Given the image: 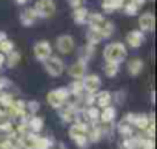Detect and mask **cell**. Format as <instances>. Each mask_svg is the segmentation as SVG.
<instances>
[{"label": "cell", "mask_w": 157, "mask_h": 149, "mask_svg": "<svg viewBox=\"0 0 157 149\" xmlns=\"http://www.w3.org/2000/svg\"><path fill=\"white\" fill-rule=\"evenodd\" d=\"M128 57V49L122 42H113L108 43L103 49V58L105 61H116V63H122L125 61Z\"/></svg>", "instance_id": "obj_1"}, {"label": "cell", "mask_w": 157, "mask_h": 149, "mask_svg": "<svg viewBox=\"0 0 157 149\" xmlns=\"http://www.w3.org/2000/svg\"><path fill=\"white\" fill-rule=\"evenodd\" d=\"M69 99H71V94H69V89H68V88L52 89V91H49L48 95H46V102H48L49 106L54 108V109L62 108L66 102H69Z\"/></svg>", "instance_id": "obj_2"}, {"label": "cell", "mask_w": 157, "mask_h": 149, "mask_svg": "<svg viewBox=\"0 0 157 149\" xmlns=\"http://www.w3.org/2000/svg\"><path fill=\"white\" fill-rule=\"evenodd\" d=\"M42 63H43V68H45L46 74H48V76H51V77H54V79L56 77H60L62 74H63V71H65V63H63V60L59 55H52L51 54Z\"/></svg>", "instance_id": "obj_3"}, {"label": "cell", "mask_w": 157, "mask_h": 149, "mask_svg": "<svg viewBox=\"0 0 157 149\" xmlns=\"http://www.w3.org/2000/svg\"><path fill=\"white\" fill-rule=\"evenodd\" d=\"M34 11L39 19H51L56 14V2L54 0H37Z\"/></svg>", "instance_id": "obj_4"}, {"label": "cell", "mask_w": 157, "mask_h": 149, "mask_svg": "<svg viewBox=\"0 0 157 149\" xmlns=\"http://www.w3.org/2000/svg\"><path fill=\"white\" fill-rule=\"evenodd\" d=\"M88 72V60L85 58H78L75 63H72L68 68V74L69 77H72L74 80H82Z\"/></svg>", "instance_id": "obj_5"}, {"label": "cell", "mask_w": 157, "mask_h": 149, "mask_svg": "<svg viewBox=\"0 0 157 149\" xmlns=\"http://www.w3.org/2000/svg\"><path fill=\"white\" fill-rule=\"evenodd\" d=\"M56 48H57V51H59L60 54L66 55V54H71V52L74 51L75 42H74V39H72L69 34H62V35H59L57 40H56Z\"/></svg>", "instance_id": "obj_6"}, {"label": "cell", "mask_w": 157, "mask_h": 149, "mask_svg": "<svg viewBox=\"0 0 157 149\" xmlns=\"http://www.w3.org/2000/svg\"><path fill=\"white\" fill-rule=\"evenodd\" d=\"M128 123H131L134 128L143 131L148 125H149V118H148V114H143V112H128L125 117H123Z\"/></svg>", "instance_id": "obj_7"}, {"label": "cell", "mask_w": 157, "mask_h": 149, "mask_svg": "<svg viewBox=\"0 0 157 149\" xmlns=\"http://www.w3.org/2000/svg\"><path fill=\"white\" fill-rule=\"evenodd\" d=\"M33 51H34V57L39 61H43L52 54V46H51V43L48 40H40V42H37L34 45Z\"/></svg>", "instance_id": "obj_8"}, {"label": "cell", "mask_w": 157, "mask_h": 149, "mask_svg": "<svg viewBox=\"0 0 157 149\" xmlns=\"http://www.w3.org/2000/svg\"><path fill=\"white\" fill-rule=\"evenodd\" d=\"M78 109V106L75 105V103H69V102H66L62 108H59L57 111H59V117H60V120L63 121V123H72L74 120H75V111Z\"/></svg>", "instance_id": "obj_9"}, {"label": "cell", "mask_w": 157, "mask_h": 149, "mask_svg": "<svg viewBox=\"0 0 157 149\" xmlns=\"http://www.w3.org/2000/svg\"><path fill=\"white\" fill-rule=\"evenodd\" d=\"M82 85H83V91L85 92H91V94H96L100 86H102V80L99 76L96 74H86V76L82 79Z\"/></svg>", "instance_id": "obj_10"}, {"label": "cell", "mask_w": 157, "mask_h": 149, "mask_svg": "<svg viewBox=\"0 0 157 149\" xmlns=\"http://www.w3.org/2000/svg\"><path fill=\"white\" fill-rule=\"evenodd\" d=\"M145 43V32L142 29H132L126 34V45L132 49L140 48Z\"/></svg>", "instance_id": "obj_11"}, {"label": "cell", "mask_w": 157, "mask_h": 149, "mask_svg": "<svg viewBox=\"0 0 157 149\" xmlns=\"http://www.w3.org/2000/svg\"><path fill=\"white\" fill-rule=\"evenodd\" d=\"M88 131H90V123H80V121H72L71 126H69V138L74 140V138H78V137H83V135H88Z\"/></svg>", "instance_id": "obj_12"}, {"label": "cell", "mask_w": 157, "mask_h": 149, "mask_svg": "<svg viewBox=\"0 0 157 149\" xmlns=\"http://www.w3.org/2000/svg\"><path fill=\"white\" fill-rule=\"evenodd\" d=\"M11 120L17 118V117H28L26 115V102L25 100H14L13 105L6 109Z\"/></svg>", "instance_id": "obj_13"}, {"label": "cell", "mask_w": 157, "mask_h": 149, "mask_svg": "<svg viewBox=\"0 0 157 149\" xmlns=\"http://www.w3.org/2000/svg\"><path fill=\"white\" fill-rule=\"evenodd\" d=\"M154 25H155V17H154L152 13H143L139 17V29H142L143 32L152 31Z\"/></svg>", "instance_id": "obj_14"}, {"label": "cell", "mask_w": 157, "mask_h": 149, "mask_svg": "<svg viewBox=\"0 0 157 149\" xmlns=\"http://www.w3.org/2000/svg\"><path fill=\"white\" fill-rule=\"evenodd\" d=\"M126 69H128V74L131 77H137L142 74V71L145 69V61L140 58V57H136V58H131L126 65Z\"/></svg>", "instance_id": "obj_15"}, {"label": "cell", "mask_w": 157, "mask_h": 149, "mask_svg": "<svg viewBox=\"0 0 157 149\" xmlns=\"http://www.w3.org/2000/svg\"><path fill=\"white\" fill-rule=\"evenodd\" d=\"M37 19H39V17H37L34 8H26V9L20 14V23H22L23 26H26V28L33 26V25L37 22Z\"/></svg>", "instance_id": "obj_16"}, {"label": "cell", "mask_w": 157, "mask_h": 149, "mask_svg": "<svg viewBox=\"0 0 157 149\" xmlns=\"http://www.w3.org/2000/svg\"><path fill=\"white\" fill-rule=\"evenodd\" d=\"M116 115H117V109L114 106L108 105V106H105V108L100 109V118H99V121H102V123H113L116 120Z\"/></svg>", "instance_id": "obj_17"}, {"label": "cell", "mask_w": 157, "mask_h": 149, "mask_svg": "<svg viewBox=\"0 0 157 149\" xmlns=\"http://www.w3.org/2000/svg\"><path fill=\"white\" fill-rule=\"evenodd\" d=\"M72 9H74V11H72V20H74L77 25H85L86 20H88V14H90V11L85 8V5H83V6L72 8Z\"/></svg>", "instance_id": "obj_18"}, {"label": "cell", "mask_w": 157, "mask_h": 149, "mask_svg": "<svg viewBox=\"0 0 157 149\" xmlns=\"http://www.w3.org/2000/svg\"><path fill=\"white\" fill-rule=\"evenodd\" d=\"M105 22H106V19H105L103 14H99V13H90V14H88L86 23L90 25L91 29H100Z\"/></svg>", "instance_id": "obj_19"}, {"label": "cell", "mask_w": 157, "mask_h": 149, "mask_svg": "<svg viewBox=\"0 0 157 149\" xmlns=\"http://www.w3.org/2000/svg\"><path fill=\"white\" fill-rule=\"evenodd\" d=\"M113 103V94L109 91H97L96 92V106L100 109Z\"/></svg>", "instance_id": "obj_20"}, {"label": "cell", "mask_w": 157, "mask_h": 149, "mask_svg": "<svg viewBox=\"0 0 157 149\" xmlns=\"http://www.w3.org/2000/svg\"><path fill=\"white\" fill-rule=\"evenodd\" d=\"M28 126H29V131L31 132H42L43 128H45V123H43V118L42 117H37V115H29L28 117Z\"/></svg>", "instance_id": "obj_21"}, {"label": "cell", "mask_w": 157, "mask_h": 149, "mask_svg": "<svg viewBox=\"0 0 157 149\" xmlns=\"http://www.w3.org/2000/svg\"><path fill=\"white\" fill-rule=\"evenodd\" d=\"M116 131L119 132V135L122 137V138H125V137H131V135H134V126L131 125V123H128L125 118L116 126Z\"/></svg>", "instance_id": "obj_22"}, {"label": "cell", "mask_w": 157, "mask_h": 149, "mask_svg": "<svg viewBox=\"0 0 157 149\" xmlns=\"http://www.w3.org/2000/svg\"><path fill=\"white\" fill-rule=\"evenodd\" d=\"M125 5V0H103V3H102V8L105 13L108 14H113L114 11L123 8Z\"/></svg>", "instance_id": "obj_23"}, {"label": "cell", "mask_w": 157, "mask_h": 149, "mask_svg": "<svg viewBox=\"0 0 157 149\" xmlns=\"http://www.w3.org/2000/svg\"><path fill=\"white\" fill-rule=\"evenodd\" d=\"M102 138H103L102 126L100 125H96V123L93 126H90V131H88V140H90V143H99Z\"/></svg>", "instance_id": "obj_24"}, {"label": "cell", "mask_w": 157, "mask_h": 149, "mask_svg": "<svg viewBox=\"0 0 157 149\" xmlns=\"http://www.w3.org/2000/svg\"><path fill=\"white\" fill-rule=\"evenodd\" d=\"M52 140H54L52 137H42V135L36 134V137H34V140H33V146H31V147H34V149H48V147L51 146Z\"/></svg>", "instance_id": "obj_25"}, {"label": "cell", "mask_w": 157, "mask_h": 149, "mask_svg": "<svg viewBox=\"0 0 157 149\" xmlns=\"http://www.w3.org/2000/svg\"><path fill=\"white\" fill-rule=\"evenodd\" d=\"M69 94H71V97H74V99H82V95L85 94V91H83V85H82V80H74L71 85H69Z\"/></svg>", "instance_id": "obj_26"}, {"label": "cell", "mask_w": 157, "mask_h": 149, "mask_svg": "<svg viewBox=\"0 0 157 149\" xmlns=\"http://www.w3.org/2000/svg\"><path fill=\"white\" fill-rule=\"evenodd\" d=\"M119 68H120V63H116V61H105V65H103V72H105L106 77L114 79L117 74H119Z\"/></svg>", "instance_id": "obj_27"}, {"label": "cell", "mask_w": 157, "mask_h": 149, "mask_svg": "<svg viewBox=\"0 0 157 149\" xmlns=\"http://www.w3.org/2000/svg\"><path fill=\"white\" fill-rule=\"evenodd\" d=\"M20 60H22L20 52H17L16 49H13L11 52L6 54V57H5V65H6L8 68H16V66L20 63Z\"/></svg>", "instance_id": "obj_28"}, {"label": "cell", "mask_w": 157, "mask_h": 149, "mask_svg": "<svg viewBox=\"0 0 157 149\" xmlns=\"http://www.w3.org/2000/svg\"><path fill=\"white\" fill-rule=\"evenodd\" d=\"M85 114H86V118L90 123H97L99 118H100V108L96 106V105H91V106H86L85 109Z\"/></svg>", "instance_id": "obj_29"}, {"label": "cell", "mask_w": 157, "mask_h": 149, "mask_svg": "<svg viewBox=\"0 0 157 149\" xmlns=\"http://www.w3.org/2000/svg\"><path fill=\"white\" fill-rule=\"evenodd\" d=\"M86 35H88V43H90V45H94V46H97L102 40H105L99 29H91V28H90V31H88Z\"/></svg>", "instance_id": "obj_30"}, {"label": "cell", "mask_w": 157, "mask_h": 149, "mask_svg": "<svg viewBox=\"0 0 157 149\" xmlns=\"http://www.w3.org/2000/svg\"><path fill=\"white\" fill-rule=\"evenodd\" d=\"M114 29H116L114 23H113V22H109V20H106V22L103 23V26H102L99 31H100V34L103 35V39H109V37L114 34Z\"/></svg>", "instance_id": "obj_31"}, {"label": "cell", "mask_w": 157, "mask_h": 149, "mask_svg": "<svg viewBox=\"0 0 157 149\" xmlns=\"http://www.w3.org/2000/svg\"><path fill=\"white\" fill-rule=\"evenodd\" d=\"M154 138L139 135V149H154Z\"/></svg>", "instance_id": "obj_32"}, {"label": "cell", "mask_w": 157, "mask_h": 149, "mask_svg": "<svg viewBox=\"0 0 157 149\" xmlns=\"http://www.w3.org/2000/svg\"><path fill=\"white\" fill-rule=\"evenodd\" d=\"M14 102V97L10 94V92H0V106H2L3 109H8Z\"/></svg>", "instance_id": "obj_33"}, {"label": "cell", "mask_w": 157, "mask_h": 149, "mask_svg": "<svg viewBox=\"0 0 157 149\" xmlns=\"http://www.w3.org/2000/svg\"><path fill=\"white\" fill-rule=\"evenodd\" d=\"M39 109H40V103H39V102H36V100L26 102V115H28V117H29V115H36V114L39 112Z\"/></svg>", "instance_id": "obj_34"}, {"label": "cell", "mask_w": 157, "mask_h": 149, "mask_svg": "<svg viewBox=\"0 0 157 149\" xmlns=\"http://www.w3.org/2000/svg\"><path fill=\"white\" fill-rule=\"evenodd\" d=\"M13 49H14V42H13V40H10L8 37H6L5 40L0 42V52H3L5 55H6L8 52H11Z\"/></svg>", "instance_id": "obj_35"}, {"label": "cell", "mask_w": 157, "mask_h": 149, "mask_svg": "<svg viewBox=\"0 0 157 149\" xmlns=\"http://www.w3.org/2000/svg\"><path fill=\"white\" fill-rule=\"evenodd\" d=\"M139 8H140V6H137V5L132 3V2H128V3L125 2V5H123V11H125L126 16H137Z\"/></svg>", "instance_id": "obj_36"}, {"label": "cell", "mask_w": 157, "mask_h": 149, "mask_svg": "<svg viewBox=\"0 0 157 149\" xmlns=\"http://www.w3.org/2000/svg\"><path fill=\"white\" fill-rule=\"evenodd\" d=\"M78 149H88V144H90V140H88V135H83V137H78V138H74L72 140Z\"/></svg>", "instance_id": "obj_37"}, {"label": "cell", "mask_w": 157, "mask_h": 149, "mask_svg": "<svg viewBox=\"0 0 157 149\" xmlns=\"http://www.w3.org/2000/svg\"><path fill=\"white\" fill-rule=\"evenodd\" d=\"M125 97H126V92H125V91H117L116 94H113V100H114L117 105H123Z\"/></svg>", "instance_id": "obj_38"}, {"label": "cell", "mask_w": 157, "mask_h": 149, "mask_svg": "<svg viewBox=\"0 0 157 149\" xmlns=\"http://www.w3.org/2000/svg\"><path fill=\"white\" fill-rule=\"evenodd\" d=\"M13 146H14V141H13V140H10L8 137H6L5 140L0 141V149H11Z\"/></svg>", "instance_id": "obj_39"}, {"label": "cell", "mask_w": 157, "mask_h": 149, "mask_svg": "<svg viewBox=\"0 0 157 149\" xmlns=\"http://www.w3.org/2000/svg\"><path fill=\"white\" fill-rule=\"evenodd\" d=\"M8 120H11L8 111L3 109V108H0V123H5V121H8Z\"/></svg>", "instance_id": "obj_40"}, {"label": "cell", "mask_w": 157, "mask_h": 149, "mask_svg": "<svg viewBox=\"0 0 157 149\" xmlns=\"http://www.w3.org/2000/svg\"><path fill=\"white\" fill-rule=\"evenodd\" d=\"M48 149H66V144H65V143H62V141L52 140V143H51V146H49Z\"/></svg>", "instance_id": "obj_41"}, {"label": "cell", "mask_w": 157, "mask_h": 149, "mask_svg": "<svg viewBox=\"0 0 157 149\" xmlns=\"http://www.w3.org/2000/svg\"><path fill=\"white\" fill-rule=\"evenodd\" d=\"M86 0H68V3L71 8H77V6H83Z\"/></svg>", "instance_id": "obj_42"}, {"label": "cell", "mask_w": 157, "mask_h": 149, "mask_svg": "<svg viewBox=\"0 0 157 149\" xmlns=\"http://www.w3.org/2000/svg\"><path fill=\"white\" fill-rule=\"evenodd\" d=\"M129 2L136 3L137 6H142V5H145V2H146V0H129Z\"/></svg>", "instance_id": "obj_43"}, {"label": "cell", "mask_w": 157, "mask_h": 149, "mask_svg": "<svg viewBox=\"0 0 157 149\" xmlns=\"http://www.w3.org/2000/svg\"><path fill=\"white\" fill-rule=\"evenodd\" d=\"M5 57H6V55H5L3 52H0V68L5 65Z\"/></svg>", "instance_id": "obj_44"}, {"label": "cell", "mask_w": 157, "mask_h": 149, "mask_svg": "<svg viewBox=\"0 0 157 149\" xmlns=\"http://www.w3.org/2000/svg\"><path fill=\"white\" fill-rule=\"evenodd\" d=\"M16 2H17L19 5H25V3L28 2V0H16Z\"/></svg>", "instance_id": "obj_45"}, {"label": "cell", "mask_w": 157, "mask_h": 149, "mask_svg": "<svg viewBox=\"0 0 157 149\" xmlns=\"http://www.w3.org/2000/svg\"><path fill=\"white\" fill-rule=\"evenodd\" d=\"M11 149H23V147H22V146H19V144H16V143H14V146H13V147H11Z\"/></svg>", "instance_id": "obj_46"}, {"label": "cell", "mask_w": 157, "mask_h": 149, "mask_svg": "<svg viewBox=\"0 0 157 149\" xmlns=\"http://www.w3.org/2000/svg\"><path fill=\"white\" fill-rule=\"evenodd\" d=\"M25 149H34V147H25Z\"/></svg>", "instance_id": "obj_47"}]
</instances>
